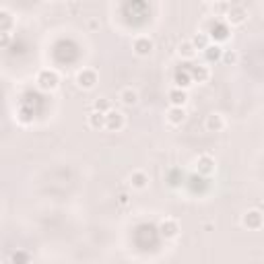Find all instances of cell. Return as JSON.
Returning a JSON list of instances; mask_svg holds the SVG:
<instances>
[{
	"mask_svg": "<svg viewBox=\"0 0 264 264\" xmlns=\"http://www.w3.org/2000/svg\"><path fill=\"white\" fill-rule=\"evenodd\" d=\"M204 33L210 37V41H213V43H219V45H221V41L229 39L231 27H229L223 19H210V21H208V25H206V31H204Z\"/></svg>",
	"mask_w": 264,
	"mask_h": 264,
	"instance_id": "6da1fadb",
	"label": "cell"
},
{
	"mask_svg": "<svg viewBox=\"0 0 264 264\" xmlns=\"http://www.w3.org/2000/svg\"><path fill=\"white\" fill-rule=\"evenodd\" d=\"M35 83L41 91L50 93V91H56L58 85H60V75L54 70V68H41L35 77Z\"/></svg>",
	"mask_w": 264,
	"mask_h": 264,
	"instance_id": "7a4b0ae2",
	"label": "cell"
},
{
	"mask_svg": "<svg viewBox=\"0 0 264 264\" xmlns=\"http://www.w3.org/2000/svg\"><path fill=\"white\" fill-rule=\"evenodd\" d=\"M217 170V161H215V157H210V155H198L196 159H194V172L196 176L200 178H208V176H213Z\"/></svg>",
	"mask_w": 264,
	"mask_h": 264,
	"instance_id": "3957f363",
	"label": "cell"
},
{
	"mask_svg": "<svg viewBox=\"0 0 264 264\" xmlns=\"http://www.w3.org/2000/svg\"><path fill=\"white\" fill-rule=\"evenodd\" d=\"M132 52L138 58H149L155 52V41L149 35H136L132 39Z\"/></svg>",
	"mask_w": 264,
	"mask_h": 264,
	"instance_id": "277c9868",
	"label": "cell"
},
{
	"mask_svg": "<svg viewBox=\"0 0 264 264\" xmlns=\"http://www.w3.org/2000/svg\"><path fill=\"white\" fill-rule=\"evenodd\" d=\"M242 225L250 231H260L264 227V213L260 208H250L242 215Z\"/></svg>",
	"mask_w": 264,
	"mask_h": 264,
	"instance_id": "5b68a950",
	"label": "cell"
},
{
	"mask_svg": "<svg viewBox=\"0 0 264 264\" xmlns=\"http://www.w3.org/2000/svg\"><path fill=\"white\" fill-rule=\"evenodd\" d=\"M77 87L79 89H83V91H91V89H95V85H97V81H99V75H97V70L95 68H81L79 73H77Z\"/></svg>",
	"mask_w": 264,
	"mask_h": 264,
	"instance_id": "8992f818",
	"label": "cell"
},
{
	"mask_svg": "<svg viewBox=\"0 0 264 264\" xmlns=\"http://www.w3.org/2000/svg\"><path fill=\"white\" fill-rule=\"evenodd\" d=\"M223 21L229 25V27H239V25H244L246 21H248V11H246V7L244 5H231L229 7V11H227V15L223 17Z\"/></svg>",
	"mask_w": 264,
	"mask_h": 264,
	"instance_id": "52a82bcc",
	"label": "cell"
},
{
	"mask_svg": "<svg viewBox=\"0 0 264 264\" xmlns=\"http://www.w3.org/2000/svg\"><path fill=\"white\" fill-rule=\"evenodd\" d=\"M157 231H159V235L165 239H176L180 235V223L174 217H165L159 221V225H157Z\"/></svg>",
	"mask_w": 264,
	"mask_h": 264,
	"instance_id": "ba28073f",
	"label": "cell"
},
{
	"mask_svg": "<svg viewBox=\"0 0 264 264\" xmlns=\"http://www.w3.org/2000/svg\"><path fill=\"white\" fill-rule=\"evenodd\" d=\"M124 126H126V116L120 110H112L105 114V130L120 132V130H124Z\"/></svg>",
	"mask_w": 264,
	"mask_h": 264,
	"instance_id": "9c48e42d",
	"label": "cell"
},
{
	"mask_svg": "<svg viewBox=\"0 0 264 264\" xmlns=\"http://www.w3.org/2000/svg\"><path fill=\"white\" fill-rule=\"evenodd\" d=\"M128 186H130L132 190H136V192L147 190V188H149V174H147L145 170H134V172L130 174V178H128Z\"/></svg>",
	"mask_w": 264,
	"mask_h": 264,
	"instance_id": "30bf717a",
	"label": "cell"
},
{
	"mask_svg": "<svg viewBox=\"0 0 264 264\" xmlns=\"http://www.w3.org/2000/svg\"><path fill=\"white\" fill-rule=\"evenodd\" d=\"M225 126H227V122H225L223 114H219V112H213V114H208L204 118V128L208 132H223Z\"/></svg>",
	"mask_w": 264,
	"mask_h": 264,
	"instance_id": "8fae6325",
	"label": "cell"
},
{
	"mask_svg": "<svg viewBox=\"0 0 264 264\" xmlns=\"http://www.w3.org/2000/svg\"><path fill=\"white\" fill-rule=\"evenodd\" d=\"M167 99H170V108H186V103H188V91L174 87V89L167 91Z\"/></svg>",
	"mask_w": 264,
	"mask_h": 264,
	"instance_id": "7c38bea8",
	"label": "cell"
},
{
	"mask_svg": "<svg viewBox=\"0 0 264 264\" xmlns=\"http://www.w3.org/2000/svg\"><path fill=\"white\" fill-rule=\"evenodd\" d=\"M118 101L124 105V108H134V105L138 103V91L134 87H124L118 93Z\"/></svg>",
	"mask_w": 264,
	"mask_h": 264,
	"instance_id": "4fadbf2b",
	"label": "cell"
},
{
	"mask_svg": "<svg viewBox=\"0 0 264 264\" xmlns=\"http://www.w3.org/2000/svg\"><path fill=\"white\" fill-rule=\"evenodd\" d=\"M190 77L194 83L204 85L210 79V66L208 64H194V66H190Z\"/></svg>",
	"mask_w": 264,
	"mask_h": 264,
	"instance_id": "5bb4252c",
	"label": "cell"
},
{
	"mask_svg": "<svg viewBox=\"0 0 264 264\" xmlns=\"http://www.w3.org/2000/svg\"><path fill=\"white\" fill-rule=\"evenodd\" d=\"M202 56H204V64L221 62V58H223V47H221L219 43H210V45L202 52Z\"/></svg>",
	"mask_w": 264,
	"mask_h": 264,
	"instance_id": "9a60e30c",
	"label": "cell"
},
{
	"mask_svg": "<svg viewBox=\"0 0 264 264\" xmlns=\"http://www.w3.org/2000/svg\"><path fill=\"white\" fill-rule=\"evenodd\" d=\"M165 118H167V122H170L172 126H182V124L186 122L188 114H186V108H170V110L165 112Z\"/></svg>",
	"mask_w": 264,
	"mask_h": 264,
	"instance_id": "2e32d148",
	"label": "cell"
},
{
	"mask_svg": "<svg viewBox=\"0 0 264 264\" xmlns=\"http://www.w3.org/2000/svg\"><path fill=\"white\" fill-rule=\"evenodd\" d=\"M196 54H198V50L194 47V43H192L190 39H184V41L178 45V56H180L182 60H194Z\"/></svg>",
	"mask_w": 264,
	"mask_h": 264,
	"instance_id": "e0dca14e",
	"label": "cell"
},
{
	"mask_svg": "<svg viewBox=\"0 0 264 264\" xmlns=\"http://www.w3.org/2000/svg\"><path fill=\"white\" fill-rule=\"evenodd\" d=\"M194 85V81H192V77H190V68H184V70H178L176 75H174V87H178V89H188V87H192Z\"/></svg>",
	"mask_w": 264,
	"mask_h": 264,
	"instance_id": "ac0fdd59",
	"label": "cell"
},
{
	"mask_svg": "<svg viewBox=\"0 0 264 264\" xmlns=\"http://www.w3.org/2000/svg\"><path fill=\"white\" fill-rule=\"evenodd\" d=\"M87 124H89V128H93V130H103V128H105V114L93 110V112L87 116Z\"/></svg>",
	"mask_w": 264,
	"mask_h": 264,
	"instance_id": "d6986e66",
	"label": "cell"
},
{
	"mask_svg": "<svg viewBox=\"0 0 264 264\" xmlns=\"http://www.w3.org/2000/svg\"><path fill=\"white\" fill-rule=\"evenodd\" d=\"M192 43H194V47L198 50V52H204L210 43H213V41H210V37L204 33V31H196L194 35H192V39H190Z\"/></svg>",
	"mask_w": 264,
	"mask_h": 264,
	"instance_id": "ffe728a7",
	"label": "cell"
},
{
	"mask_svg": "<svg viewBox=\"0 0 264 264\" xmlns=\"http://www.w3.org/2000/svg\"><path fill=\"white\" fill-rule=\"evenodd\" d=\"M11 29H13V15L9 13V9H0V31L11 33Z\"/></svg>",
	"mask_w": 264,
	"mask_h": 264,
	"instance_id": "44dd1931",
	"label": "cell"
},
{
	"mask_svg": "<svg viewBox=\"0 0 264 264\" xmlns=\"http://www.w3.org/2000/svg\"><path fill=\"white\" fill-rule=\"evenodd\" d=\"M93 110H95V112H101V114L112 112V110H114L112 99H108V97H97V99L93 101Z\"/></svg>",
	"mask_w": 264,
	"mask_h": 264,
	"instance_id": "7402d4cb",
	"label": "cell"
},
{
	"mask_svg": "<svg viewBox=\"0 0 264 264\" xmlns=\"http://www.w3.org/2000/svg\"><path fill=\"white\" fill-rule=\"evenodd\" d=\"M237 60H239V54H237L235 50H223V58H221L223 64L233 66V64H237Z\"/></svg>",
	"mask_w": 264,
	"mask_h": 264,
	"instance_id": "603a6c76",
	"label": "cell"
},
{
	"mask_svg": "<svg viewBox=\"0 0 264 264\" xmlns=\"http://www.w3.org/2000/svg\"><path fill=\"white\" fill-rule=\"evenodd\" d=\"M229 7H231V3H215V5H210V9H213V13H215V19L217 17H225Z\"/></svg>",
	"mask_w": 264,
	"mask_h": 264,
	"instance_id": "cb8c5ba5",
	"label": "cell"
},
{
	"mask_svg": "<svg viewBox=\"0 0 264 264\" xmlns=\"http://www.w3.org/2000/svg\"><path fill=\"white\" fill-rule=\"evenodd\" d=\"M118 202H120V204H122V206H126V204H128V202H130V200H128V194H126V192H122V194H120V196H118Z\"/></svg>",
	"mask_w": 264,
	"mask_h": 264,
	"instance_id": "d4e9b609",
	"label": "cell"
},
{
	"mask_svg": "<svg viewBox=\"0 0 264 264\" xmlns=\"http://www.w3.org/2000/svg\"><path fill=\"white\" fill-rule=\"evenodd\" d=\"M9 39H11V33H3V45H9Z\"/></svg>",
	"mask_w": 264,
	"mask_h": 264,
	"instance_id": "484cf974",
	"label": "cell"
},
{
	"mask_svg": "<svg viewBox=\"0 0 264 264\" xmlns=\"http://www.w3.org/2000/svg\"><path fill=\"white\" fill-rule=\"evenodd\" d=\"M89 27H91V29H95V27H97V21H95V19H91V21H89Z\"/></svg>",
	"mask_w": 264,
	"mask_h": 264,
	"instance_id": "4316f807",
	"label": "cell"
}]
</instances>
